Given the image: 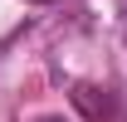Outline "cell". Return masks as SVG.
<instances>
[{
	"label": "cell",
	"mask_w": 127,
	"mask_h": 122,
	"mask_svg": "<svg viewBox=\"0 0 127 122\" xmlns=\"http://www.w3.org/2000/svg\"><path fill=\"white\" fill-rule=\"evenodd\" d=\"M39 122H64V117H39Z\"/></svg>",
	"instance_id": "1"
}]
</instances>
